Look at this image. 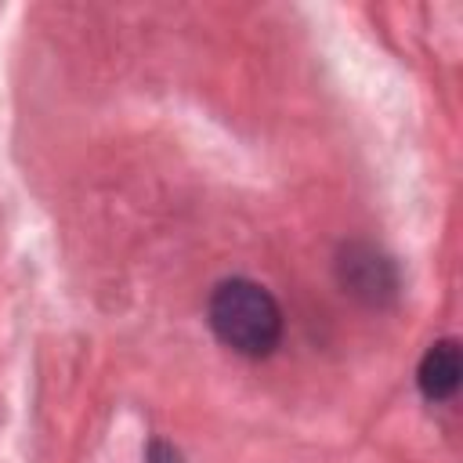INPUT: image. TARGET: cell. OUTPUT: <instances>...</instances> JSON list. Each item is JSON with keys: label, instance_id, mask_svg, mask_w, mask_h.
<instances>
[{"label": "cell", "instance_id": "obj_1", "mask_svg": "<svg viewBox=\"0 0 463 463\" xmlns=\"http://www.w3.org/2000/svg\"><path fill=\"white\" fill-rule=\"evenodd\" d=\"M210 326L232 351L260 358L282 336V311L264 286L250 279H228L210 293Z\"/></svg>", "mask_w": 463, "mask_h": 463}, {"label": "cell", "instance_id": "obj_2", "mask_svg": "<svg viewBox=\"0 0 463 463\" xmlns=\"http://www.w3.org/2000/svg\"><path fill=\"white\" fill-rule=\"evenodd\" d=\"M340 282L365 300H383L394 293L398 279H394V264L387 257H380L373 246H347L344 260H340Z\"/></svg>", "mask_w": 463, "mask_h": 463}, {"label": "cell", "instance_id": "obj_3", "mask_svg": "<svg viewBox=\"0 0 463 463\" xmlns=\"http://www.w3.org/2000/svg\"><path fill=\"white\" fill-rule=\"evenodd\" d=\"M459 376H463V362H459V347L456 340H438L427 347L423 362H420V391L427 402H445L456 394L459 387Z\"/></svg>", "mask_w": 463, "mask_h": 463}, {"label": "cell", "instance_id": "obj_4", "mask_svg": "<svg viewBox=\"0 0 463 463\" xmlns=\"http://www.w3.org/2000/svg\"><path fill=\"white\" fill-rule=\"evenodd\" d=\"M148 463H181V456L170 449V445H163V441H156L152 449H148Z\"/></svg>", "mask_w": 463, "mask_h": 463}]
</instances>
